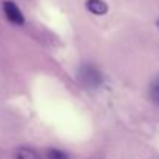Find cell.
Masks as SVG:
<instances>
[{
  "label": "cell",
  "mask_w": 159,
  "mask_h": 159,
  "mask_svg": "<svg viewBox=\"0 0 159 159\" xmlns=\"http://www.w3.org/2000/svg\"><path fill=\"white\" fill-rule=\"evenodd\" d=\"M3 12H5L6 19L11 23H14V25H23V22H25L23 20V14H22V11L19 9V6L14 2L5 0L3 2Z\"/></svg>",
  "instance_id": "cell-1"
},
{
  "label": "cell",
  "mask_w": 159,
  "mask_h": 159,
  "mask_svg": "<svg viewBox=\"0 0 159 159\" xmlns=\"http://www.w3.org/2000/svg\"><path fill=\"white\" fill-rule=\"evenodd\" d=\"M80 79L90 87H98L102 82L101 73L94 66H84L80 70Z\"/></svg>",
  "instance_id": "cell-2"
},
{
  "label": "cell",
  "mask_w": 159,
  "mask_h": 159,
  "mask_svg": "<svg viewBox=\"0 0 159 159\" xmlns=\"http://www.w3.org/2000/svg\"><path fill=\"white\" fill-rule=\"evenodd\" d=\"M87 9L96 16H104L108 11V6L104 0H87Z\"/></svg>",
  "instance_id": "cell-3"
},
{
  "label": "cell",
  "mask_w": 159,
  "mask_h": 159,
  "mask_svg": "<svg viewBox=\"0 0 159 159\" xmlns=\"http://www.w3.org/2000/svg\"><path fill=\"white\" fill-rule=\"evenodd\" d=\"M14 159H42L39 156L37 152H34L33 148H26V147H20L16 150Z\"/></svg>",
  "instance_id": "cell-4"
},
{
  "label": "cell",
  "mask_w": 159,
  "mask_h": 159,
  "mask_svg": "<svg viewBox=\"0 0 159 159\" xmlns=\"http://www.w3.org/2000/svg\"><path fill=\"white\" fill-rule=\"evenodd\" d=\"M150 99L155 105L159 107V77H156L150 87Z\"/></svg>",
  "instance_id": "cell-5"
},
{
  "label": "cell",
  "mask_w": 159,
  "mask_h": 159,
  "mask_svg": "<svg viewBox=\"0 0 159 159\" xmlns=\"http://www.w3.org/2000/svg\"><path fill=\"white\" fill-rule=\"evenodd\" d=\"M47 156H48V159H70L66 153H63V152H60V150H57V148L48 150Z\"/></svg>",
  "instance_id": "cell-6"
},
{
  "label": "cell",
  "mask_w": 159,
  "mask_h": 159,
  "mask_svg": "<svg viewBox=\"0 0 159 159\" xmlns=\"http://www.w3.org/2000/svg\"><path fill=\"white\" fill-rule=\"evenodd\" d=\"M158 28H159V19H158Z\"/></svg>",
  "instance_id": "cell-7"
}]
</instances>
